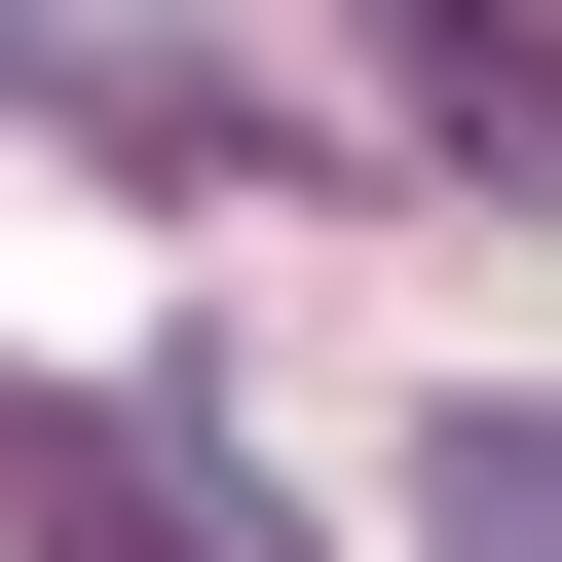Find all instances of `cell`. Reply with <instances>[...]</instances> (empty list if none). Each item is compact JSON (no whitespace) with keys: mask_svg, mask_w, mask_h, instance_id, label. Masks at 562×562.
<instances>
[{"mask_svg":"<svg viewBox=\"0 0 562 562\" xmlns=\"http://www.w3.org/2000/svg\"><path fill=\"white\" fill-rule=\"evenodd\" d=\"M375 76H413L450 188H562V0H375Z\"/></svg>","mask_w":562,"mask_h":562,"instance_id":"cell-1","label":"cell"},{"mask_svg":"<svg viewBox=\"0 0 562 562\" xmlns=\"http://www.w3.org/2000/svg\"><path fill=\"white\" fill-rule=\"evenodd\" d=\"M413 525H450V562H562V413H450V450H413Z\"/></svg>","mask_w":562,"mask_h":562,"instance_id":"cell-2","label":"cell"}]
</instances>
